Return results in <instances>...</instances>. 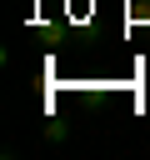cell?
Instances as JSON below:
<instances>
[{"label":"cell","instance_id":"1","mask_svg":"<svg viewBox=\"0 0 150 160\" xmlns=\"http://www.w3.org/2000/svg\"><path fill=\"white\" fill-rule=\"evenodd\" d=\"M40 140H45V145H50V150H55V145H65V140H70V125H65V120H60V115H50V120H45V125H40Z\"/></svg>","mask_w":150,"mask_h":160}]
</instances>
